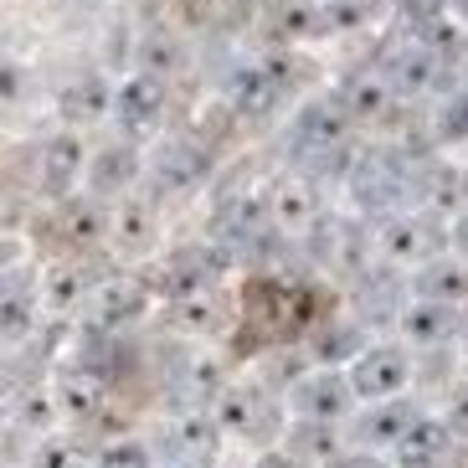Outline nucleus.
Masks as SVG:
<instances>
[{
    "label": "nucleus",
    "mask_w": 468,
    "mask_h": 468,
    "mask_svg": "<svg viewBox=\"0 0 468 468\" xmlns=\"http://www.w3.org/2000/svg\"><path fill=\"white\" fill-rule=\"evenodd\" d=\"M463 93H468V62H463Z\"/></svg>",
    "instance_id": "34"
},
{
    "label": "nucleus",
    "mask_w": 468,
    "mask_h": 468,
    "mask_svg": "<svg viewBox=\"0 0 468 468\" xmlns=\"http://www.w3.org/2000/svg\"><path fill=\"white\" fill-rule=\"evenodd\" d=\"M144 47H150V52H144V68H139V72H154V78H160L165 68H176V62H180V47L176 42H160V37H154V42H144Z\"/></svg>",
    "instance_id": "28"
},
{
    "label": "nucleus",
    "mask_w": 468,
    "mask_h": 468,
    "mask_svg": "<svg viewBox=\"0 0 468 468\" xmlns=\"http://www.w3.org/2000/svg\"><path fill=\"white\" fill-rule=\"evenodd\" d=\"M113 124L124 129L129 144L160 134V124H165V78H154V72L124 78L113 88Z\"/></svg>",
    "instance_id": "5"
},
{
    "label": "nucleus",
    "mask_w": 468,
    "mask_h": 468,
    "mask_svg": "<svg viewBox=\"0 0 468 468\" xmlns=\"http://www.w3.org/2000/svg\"><path fill=\"white\" fill-rule=\"evenodd\" d=\"M103 468H154V458L144 442L124 438V442H113V448H103Z\"/></svg>",
    "instance_id": "27"
},
{
    "label": "nucleus",
    "mask_w": 468,
    "mask_h": 468,
    "mask_svg": "<svg viewBox=\"0 0 468 468\" xmlns=\"http://www.w3.org/2000/svg\"><path fill=\"white\" fill-rule=\"evenodd\" d=\"M432 134H438V144H468V93L463 88L453 98H442L438 119H432Z\"/></svg>",
    "instance_id": "26"
},
{
    "label": "nucleus",
    "mask_w": 468,
    "mask_h": 468,
    "mask_svg": "<svg viewBox=\"0 0 468 468\" xmlns=\"http://www.w3.org/2000/svg\"><path fill=\"white\" fill-rule=\"evenodd\" d=\"M458 176H463V201H468V165H463V170H458Z\"/></svg>",
    "instance_id": "33"
},
{
    "label": "nucleus",
    "mask_w": 468,
    "mask_h": 468,
    "mask_svg": "<svg viewBox=\"0 0 468 468\" xmlns=\"http://www.w3.org/2000/svg\"><path fill=\"white\" fill-rule=\"evenodd\" d=\"M442 422L453 427V432H463V438H468V386L453 397V407H448V417H442Z\"/></svg>",
    "instance_id": "30"
},
{
    "label": "nucleus",
    "mask_w": 468,
    "mask_h": 468,
    "mask_svg": "<svg viewBox=\"0 0 468 468\" xmlns=\"http://www.w3.org/2000/svg\"><path fill=\"white\" fill-rule=\"evenodd\" d=\"M113 248L124 252V258H144V252H154V237H160V211H154V201H144V196H124L119 201V211H113Z\"/></svg>",
    "instance_id": "14"
},
{
    "label": "nucleus",
    "mask_w": 468,
    "mask_h": 468,
    "mask_svg": "<svg viewBox=\"0 0 468 468\" xmlns=\"http://www.w3.org/2000/svg\"><path fill=\"white\" fill-rule=\"evenodd\" d=\"M268 211H273V227L278 232H314L319 221V191H314V180H303V176H289V180H278L273 196H268Z\"/></svg>",
    "instance_id": "12"
},
{
    "label": "nucleus",
    "mask_w": 468,
    "mask_h": 468,
    "mask_svg": "<svg viewBox=\"0 0 468 468\" xmlns=\"http://www.w3.org/2000/svg\"><path fill=\"white\" fill-rule=\"evenodd\" d=\"M350 386H356V401L360 407H376V401H397L407 397V386H412V350L407 345H366V356L350 366Z\"/></svg>",
    "instance_id": "3"
},
{
    "label": "nucleus",
    "mask_w": 468,
    "mask_h": 468,
    "mask_svg": "<svg viewBox=\"0 0 468 468\" xmlns=\"http://www.w3.org/2000/svg\"><path fill=\"white\" fill-rule=\"evenodd\" d=\"M221 422L207 412H180L170 422V463L176 468H207L221 448Z\"/></svg>",
    "instance_id": "13"
},
{
    "label": "nucleus",
    "mask_w": 468,
    "mask_h": 468,
    "mask_svg": "<svg viewBox=\"0 0 468 468\" xmlns=\"http://www.w3.org/2000/svg\"><path fill=\"white\" fill-rule=\"evenodd\" d=\"M37 468H103V453H93V448L78 442V438H42Z\"/></svg>",
    "instance_id": "23"
},
{
    "label": "nucleus",
    "mask_w": 468,
    "mask_h": 468,
    "mask_svg": "<svg viewBox=\"0 0 468 468\" xmlns=\"http://www.w3.org/2000/svg\"><path fill=\"white\" fill-rule=\"evenodd\" d=\"M412 293H417V299H427V303H453V309H463V303H468V262L432 258L427 268H417Z\"/></svg>",
    "instance_id": "18"
},
{
    "label": "nucleus",
    "mask_w": 468,
    "mask_h": 468,
    "mask_svg": "<svg viewBox=\"0 0 468 468\" xmlns=\"http://www.w3.org/2000/svg\"><path fill=\"white\" fill-rule=\"evenodd\" d=\"M438 72H442V57L427 42H412L386 62V83L397 88V93H427V88L438 83Z\"/></svg>",
    "instance_id": "19"
},
{
    "label": "nucleus",
    "mask_w": 468,
    "mask_h": 468,
    "mask_svg": "<svg viewBox=\"0 0 468 468\" xmlns=\"http://www.w3.org/2000/svg\"><path fill=\"white\" fill-rule=\"evenodd\" d=\"M345 103V113L350 119H381L386 109H391V98H397V88L386 83V72H356V78H345L340 93H335Z\"/></svg>",
    "instance_id": "22"
},
{
    "label": "nucleus",
    "mask_w": 468,
    "mask_h": 468,
    "mask_svg": "<svg viewBox=\"0 0 468 468\" xmlns=\"http://www.w3.org/2000/svg\"><path fill=\"white\" fill-rule=\"evenodd\" d=\"M350 196H356L360 211H391V217H401V207L417 196V176H412V160H401V154L391 150H376L366 154V160H356L350 165Z\"/></svg>",
    "instance_id": "1"
},
{
    "label": "nucleus",
    "mask_w": 468,
    "mask_h": 468,
    "mask_svg": "<svg viewBox=\"0 0 468 468\" xmlns=\"http://www.w3.org/2000/svg\"><path fill=\"white\" fill-rule=\"evenodd\" d=\"M57 401L68 407V412H98V401H103V386H98V376H83V371H68L62 381H57Z\"/></svg>",
    "instance_id": "25"
},
{
    "label": "nucleus",
    "mask_w": 468,
    "mask_h": 468,
    "mask_svg": "<svg viewBox=\"0 0 468 468\" xmlns=\"http://www.w3.org/2000/svg\"><path fill=\"white\" fill-rule=\"evenodd\" d=\"M144 176V160H139V150L134 144H109V150H98L93 160H88V191H93V201H124L129 196V186Z\"/></svg>",
    "instance_id": "11"
},
{
    "label": "nucleus",
    "mask_w": 468,
    "mask_h": 468,
    "mask_svg": "<svg viewBox=\"0 0 468 468\" xmlns=\"http://www.w3.org/2000/svg\"><path fill=\"white\" fill-rule=\"evenodd\" d=\"M154 468H160V463H154ZM165 468H176V463H165Z\"/></svg>",
    "instance_id": "35"
},
{
    "label": "nucleus",
    "mask_w": 468,
    "mask_h": 468,
    "mask_svg": "<svg viewBox=\"0 0 468 468\" xmlns=\"http://www.w3.org/2000/svg\"><path fill=\"white\" fill-rule=\"evenodd\" d=\"M376 248L397 268H427L432 258H442V227L427 211H401V217H386Z\"/></svg>",
    "instance_id": "6"
},
{
    "label": "nucleus",
    "mask_w": 468,
    "mask_h": 468,
    "mask_svg": "<svg viewBox=\"0 0 468 468\" xmlns=\"http://www.w3.org/2000/svg\"><path fill=\"white\" fill-rule=\"evenodd\" d=\"M283 72L273 62H248V68L232 72V83H227V98H232V113L237 119H268V113L283 103Z\"/></svg>",
    "instance_id": "9"
},
{
    "label": "nucleus",
    "mask_w": 468,
    "mask_h": 468,
    "mask_svg": "<svg viewBox=\"0 0 468 468\" xmlns=\"http://www.w3.org/2000/svg\"><path fill=\"white\" fill-rule=\"evenodd\" d=\"M252 468H309V463H303V458L293 453L289 442H283V448H262L258 463H252Z\"/></svg>",
    "instance_id": "29"
},
{
    "label": "nucleus",
    "mask_w": 468,
    "mask_h": 468,
    "mask_svg": "<svg viewBox=\"0 0 468 468\" xmlns=\"http://www.w3.org/2000/svg\"><path fill=\"white\" fill-rule=\"evenodd\" d=\"M150 299H154V289L150 283H139V278H103L98 293L88 299V309H93V330H113V324H134V319H144Z\"/></svg>",
    "instance_id": "10"
},
{
    "label": "nucleus",
    "mask_w": 468,
    "mask_h": 468,
    "mask_svg": "<svg viewBox=\"0 0 468 468\" xmlns=\"http://www.w3.org/2000/svg\"><path fill=\"white\" fill-rule=\"evenodd\" d=\"M283 407H289L299 422H340V417L356 407L350 371H340V366H309L299 381H289Z\"/></svg>",
    "instance_id": "2"
},
{
    "label": "nucleus",
    "mask_w": 468,
    "mask_h": 468,
    "mask_svg": "<svg viewBox=\"0 0 468 468\" xmlns=\"http://www.w3.org/2000/svg\"><path fill=\"white\" fill-rule=\"evenodd\" d=\"M458 330H463V309H453V303L412 299L401 309V335L412 345H448Z\"/></svg>",
    "instance_id": "16"
},
{
    "label": "nucleus",
    "mask_w": 468,
    "mask_h": 468,
    "mask_svg": "<svg viewBox=\"0 0 468 468\" xmlns=\"http://www.w3.org/2000/svg\"><path fill=\"white\" fill-rule=\"evenodd\" d=\"M37 319H42V289H31L27 278L11 273L5 299H0V330H5V345H21L31 330H37Z\"/></svg>",
    "instance_id": "21"
},
{
    "label": "nucleus",
    "mask_w": 468,
    "mask_h": 468,
    "mask_svg": "<svg viewBox=\"0 0 468 468\" xmlns=\"http://www.w3.org/2000/svg\"><path fill=\"white\" fill-rule=\"evenodd\" d=\"M109 227L113 221L103 217L98 201H62V232L72 242H98V237H109Z\"/></svg>",
    "instance_id": "24"
},
{
    "label": "nucleus",
    "mask_w": 468,
    "mask_h": 468,
    "mask_svg": "<svg viewBox=\"0 0 468 468\" xmlns=\"http://www.w3.org/2000/svg\"><path fill=\"white\" fill-rule=\"evenodd\" d=\"M144 176L154 180L160 196H191V191H201L207 176H211V150L201 139H165V144L154 150Z\"/></svg>",
    "instance_id": "8"
},
{
    "label": "nucleus",
    "mask_w": 468,
    "mask_h": 468,
    "mask_svg": "<svg viewBox=\"0 0 468 468\" xmlns=\"http://www.w3.org/2000/svg\"><path fill=\"white\" fill-rule=\"evenodd\" d=\"M330 468H386L381 458H371V448H360V453H340Z\"/></svg>",
    "instance_id": "32"
},
{
    "label": "nucleus",
    "mask_w": 468,
    "mask_h": 468,
    "mask_svg": "<svg viewBox=\"0 0 468 468\" xmlns=\"http://www.w3.org/2000/svg\"><path fill=\"white\" fill-rule=\"evenodd\" d=\"M88 160H93V154H83L78 129L47 134L42 150H37V191H42L47 201H72V186L88 180Z\"/></svg>",
    "instance_id": "7"
},
{
    "label": "nucleus",
    "mask_w": 468,
    "mask_h": 468,
    "mask_svg": "<svg viewBox=\"0 0 468 468\" xmlns=\"http://www.w3.org/2000/svg\"><path fill=\"white\" fill-rule=\"evenodd\" d=\"M422 422V412H417L407 397L397 401H376L371 412H366V422H360V438L376 442V448H401L407 442V432Z\"/></svg>",
    "instance_id": "20"
},
{
    "label": "nucleus",
    "mask_w": 468,
    "mask_h": 468,
    "mask_svg": "<svg viewBox=\"0 0 468 468\" xmlns=\"http://www.w3.org/2000/svg\"><path fill=\"white\" fill-rule=\"evenodd\" d=\"M350 113H345L340 98H309L299 113H293V129H289V144L299 160H324V154H340L345 139H350Z\"/></svg>",
    "instance_id": "4"
},
{
    "label": "nucleus",
    "mask_w": 468,
    "mask_h": 468,
    "mask_svg": "<svg viewBox=\"0 0 468 468\" xmlns=\"http://www.w3.org/2000/svg\"><path fill=\"white\" fill-rule=\"evenodd\" d=\"M448 237H453V252H458V262H468V211H458V217H453V227H448Z\"/></svg>",
    "instance_id": "31"
},
{
    "label": "nucleus",
    "mask_w": 468,
    "mask_h": 468,
    "mask_svg": "<svg viewBox=\"0 0 468 468\" xmlns=\"http://www.w3.org/2000/svg\"><path fill=\"white\" fill-rule=\"evenodd\" d=\"M57 113H62V124L78 129V124H98L103 113H113V88L103 72H83V78H72L62 93H57Z\"/></svg>",
    "instance_id": "15"
},
{
    "label": "nucleus",
    "mask_w": 468,
    "mask_h": 468,
    "mask_svg": "<svg viewBox=\"0 0 468 468\" xmlns=\"http://www.w3.org/2000/svg\"><path fill=\"white\" fill-rule=\"evenodd\" d=\"M37 289H42V309L72 314V309H83V299L98 293V283L83 273V262H57L47 278H37Z\"/></svg>",
    "instance_id": "17"
}]
</instances>
